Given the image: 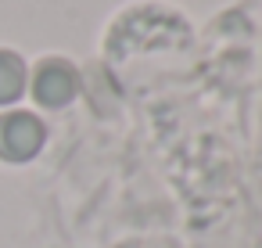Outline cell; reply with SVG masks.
Masks as SVG:
<instances>
[{
	"mask_svg": "<svg viewBox=\"0 0 262 248\" xmlns=\"http://www.w3.org/2000/svg\"><path fill=\"white\" fill-rule=\"evenodd\" d=\"M40 144V126L29 115H11L0 122V151L8 158H26Z\"/></svg>",
	"mask_w": 262,
	"mask_h": 248,
	"instance_id": "1",
	"label": "cell"
},
{
	"mask_svg": "<svg viewBox=\"0 0 262 248\" xmlns=\"http://www.w3.org/2000/svg\"><path fill=\"white\" fill-rule=\"evenodd\" d=\"M22 90V69L11 54H0V101H8Z\"/></svg>",
	"mask_w": 262,
	"mask_h": 248,
	"instance_id": "2",
	"label": "cell"
}]
</instances>
